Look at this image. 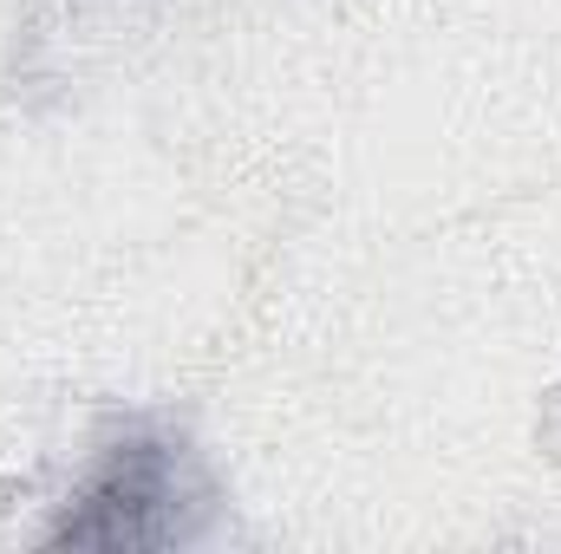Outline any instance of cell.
Here are the masks:
<instances>
[{
    "instance_id": "6da1fadb",
    "label": "cell",
    "mask_w": 561,
    "mask_h": 554,
    "mask_svg": "<svg viewBox=\"0 0 561 554\" xmlns=\"http://www.w3.org/2000/svg\"><path fill=\"white\" fill-rule=\"evenodd\" d=\"M59 542L85 549H157L183 535V457L163 437L131 430L99 457L85 489L72 496V516L53 529Z\"/></svg>"
}]
</instances>
